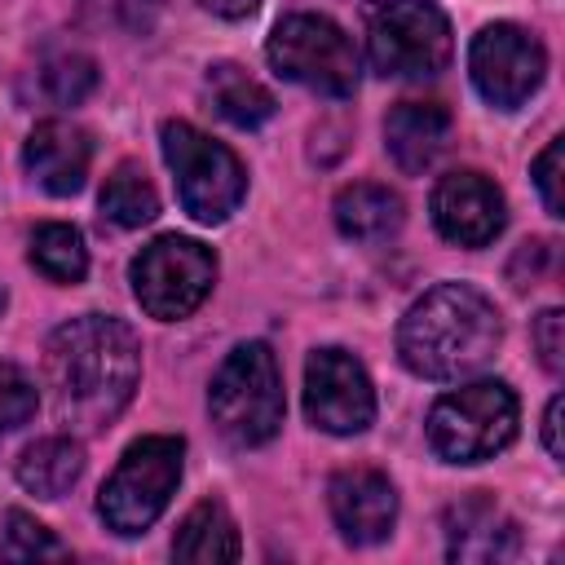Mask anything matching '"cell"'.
<instances>
[{
    "label": "cell",
    "instance_id": "9a60e30c",
    "mask_svg": "<svg viewBox=\"0 0 565 565\" xmlns=\"http://www.w3.org/2000/svg\"><path fill=\"white\" fill-rule=\"evenodd\" d=\"M22 163L31 172V181L57 199L75 194L88 177V163H93V141L84 128H75L71 119H40L26 137V150H22Z\"/></svg>",
    "mask_w": 565,
    "mask_h": 565
},
{
    "label": "cell",
    "instance_id": "9c48e42d",
    "mask_svg": "<svg viewBox=\"0 0 565 565\" xmlns=\"http://www.w3.org/2000/svg\"><path fill=\"white\" fill-rule=\"evenodd\" d=\"M212 282H216V256L199 238L163 234L132 256V296L159 322L190 318L207 300Z\"/></svg>",
    "mask_w": 565,
    "mask_h": 565
},
{
    "label": "cell",
    "instance_id": "7a4b0ae2",
    "mask_svg": "<svg viewBox=\"0 0 565 565\" xmlns=\"http://www.w3.org/2000/svg\"><path fill=\"white\" fill-rule=\"evenodd\" d=\"M499 340H503L499 309L490 305V296H481L468 282H441L424 291L397 327V353L424 380L477 375L494 358Z\"/></svg>",
    "mask_w": 565,
    "mask_h": 565
},
{
    "label": "cell",
    "instance_id": "f1b7e54d",
    "mask_svg": "<svg viewBox=\"0 0 565 565\" xmlns=\"http://www.w3.org/2000/svg\"><path fill=\"white\" fill-rule=\"evenodd\" d=\"M256 4H260V0H199V9H207V13H216V18H230V22L252 18Z\"/></svg>",
    "mask_w": 565,
    "mask_h": 565
},
{
    "label": "cell",
    "instance_id": "4fadbf2b",
    "mask_svg": "<svg viewBox=\"0 0 565 565\" xmlns=\"http://www.w3.org/2000/svg\"><path fill=\"white\" fill-rule=\"evenodd\" d=\"M441 534H446V556L459 565H503L521 547L516 521L490 494H468L450 503Z\"/></svg>",
    "mask_w": 565,
    "mask_h": 565
},
{
    "label": "cell",
    "instance_id": "ffe728a7",
    "mask_svg": "<svg viewBox=\"0 0 565 565\" xmlns=\"http://www.w3.org/2000/svg\"><path fill=\"white\" fill-rule=\"evenodd\" d=\"M207 102L234 128H260L274 115V93L260 79H252L243 66H234V62L207 66Z\"/></svg>",
    "mask_w": 565,
    "mask_h": 565
},
{
    "label": "cell",
    "instance_id": "6da1fadb",
    "mask_svg": "<svg viewBox=\"0 0 565 565\" xmlns=\"http://www.w3.org/2000/svg\"><path fill=\"white\" fill-rule=\"evenodd\" d=\"M141 375V340L128 322L106 313H84L62 322L44 349V388L53 415L66 428L97 433L132 397Z\"/></svg>",
    "mask_w": 565,
    "mask_h": 565
},
{
    "label": "cell",
    "instance_id": "7402d4cb",
    "mask_svg": "<svg viewBox=\"0 0 565 565\" xmlns=\"http://www.w3.org/2000/svg\"><path fill=\"white\" fill-rule=\"evenodd\" d=\"M31 265L49 282H79L88 274V247H84L75 225L49 221V225H40L31 234Z\"/></svg>",
    "mask_w": 565,
    "mask_h": 565
},
{
    "label": "cell",
    "instance_id": "ba28073f",
    "mask_svg": "<svg viewBox=\"0 0 565 565\" xmlns=\"http://www.w3.org/2000/svg\"><path fill=\"white\" fill-rule=\"evenodd\" d=\"M371 66L393 79H433L446 71L455 40L450 22L433 0H384L366 31Z\"/></svg>",
    "mask_w": 565,
    "mask_h": 565
},
{
    "label": "cell",
    "instance_id": "cb8c5ba5",
    "mask_svg": "<svg viewBox=\"0 0 565 565\" xmlns=\"http://www.w3.org/2000/svg\"><path fill=\"white\" fill-rule=\"evenodd\" d=\"M9 561H66L71 552L35 521V516H26V512H9L4 516V547H0Z\"/></svg>",
    "mask_w": 565,
    "mask_h": 565
},
{
    "label": "cell",
    "instance_id": "d6986e66",
    "mask_svg": "<svg viewBox=\"0 0 565 565\" xmlns=\"http://www.w3.org/2000/svg\"><path fill=\"white\" fill-rule=\"evenodd\" d=\"M84 472V450L75 437H40L18 459V486L35 499H62Z\"/></svg>",
    "mask_w": 565,
    "mask_h": 565
},
{
    "label": "cell",
    "instance_id": "8992f818",
    "mask_svg": "<svg viewBox=\"0 0 565 565\" xmlns=\"http://www.w3.org/2000/svg\"><path fill=\"white\" fill-rule=\"evenodd\" d=\"M516 393L503 380L450 388L428 411V441L450 463H481L516 437Z\"/></svg>",
    "mask_w": 565,
    "mask_h": 565
},
{
    "label": "cell",
    "instance_id": "e0dca14e",
    "mask_svg": "<svg viewBox=\"0 0 565 565\" xmlns=\"http://www.w3.org/2000/svg\"><path fill=\"white\" fill-rule=\"evenodd\" d=\"M402 199L388 185L375 181H353L335 194V225L353 243H384L402 230Z\"/></svg>",
    "mask_w": 565,
    "mask_h": 565
},
{
    "label": "cell",
    "instance_id": "5bb4252c",
    "mask_svg": "<svg viewBox=\"0 0 565 565\" xmlns=\"http://www.w3.org/2000/svg\"><path fill=\"white\" fill-rule=\"evenodd\" d=\"M327 503H331L335 530L358 547L388 539L397 521V490L375 468H340L327 486Z\"/></svg>",
    "mask_w": 565,
    "mask_h": 565
},
{
    "label": "cell",
    "instance_id": "44dd1931",
    "mask_svg": "<svg viewBox=\"0 0 565 565\" xmlns=\"http://www.w3.org/2000/svg\"><path fill=\"white\" fill-rule=\"evenodd\" d=\"M102 216L115 221L119 230H137V225H150L159 216V194L154 185L146 181V172L137 163H119L106 185H102Z\"/></svg>",
    "mask_w": 565,
    "mask_h": 565
},
{
    "label": "cell",
    "instance_id": "83f0119b",
    "mask_svg": "<svg viewBox=\"0 0 565 565\" xmlns=\"http://www.w3.org/2000/svg\"><path fill=\"white\" fill-rule=\"evenodd\" d=\"M561 411H565V402H561V393H556V397L547 402V411H543V446H547L552 459L565 455V441H561Z\"/></svg>",
    "mask_w": 565,
    "mask_h": 565
},
{
    "label": "cell",
    "instance_id": "52a82bcc",
    "mask_svg": "<svg viewBox=\"0 0 565 565\" xmlns=\"http://www.w3.org/2000/svg\"><path fill=\"white\" fill-rule=\"evenodd\" d=\"M269 66L322 97H349L358 88V49L322 13H287L269 35Z\"/></svg>",
    "mask_w": 565,
    "mask_h": 565
},
{
    "label": "cell",
    "instance_id": "ac0fdd59",
    "mask_svg": "<svg viewBox=\"0 0 565 565\" xmlns=\"http://www.w3.org/2000/svg\"><path fill=\"white\" fill-rule=\"evenodd\" d=\"M172 556H177V561H194V565L238 561V556H243V543H238V525H234V516H230L216 499L194 503V508L185 512V521L177 525Z\"/></svg>",
    "mask_w": 565,
    "mask_h": 565
},
{
    "label": "cell",
    "instance_id": "7c38bea8",
    "mask_svg": "<svg viewBox=\"0 0 565 565\" xmlns=\"http://www.w3.org/2000/svg\"><path fill=\"white\" fill-rule=\"evenodd\" d=\"M428 212H433L437 234L459 243V247L494 243L503 221H508V203H503L499 185L490 177H481V172H446L433 185Z\"/></svg>",
    "mask_w": 565,
    "mask_h": 565
},
{
    "label": "cell",
    "instance_id": "603a6c76",
    "mask_svg": "<svg viewBox=\"0 0 565 565\" xmlns=\"http://www.w3.org/2000/svg\"><path fill=\"white\" fill-rule=\"evenodd\" d=\"M40 79H44V93L57 106H75V102H84L97 88V66L84 53H57V57L44 62V75Z\"/></svg>",
    "mask_w": 565,
    "mask_h": 565
},
{
    "label": "cell",
    "instance_id": "277c9868",
    "mask_svg": "<svg viewBox=\"0 0 565 565\" xmlns=\"http://www.w3.org/2000/svg\"><path fill=\"white\" fill-rule=\"evenodd\" d=\"M181 463H185V441L172 433H150L132 441L102 486L97 499L102 521L124 539L150 530L181 486Z\"/></svg>",
    "mask_w": 565,
    "mask_h": 565
},
{
    "label": "cell",
    "instance_id": "d4e9b609",
    "mask_svg": "<svg viewBox=\"0 0 565 565\" xmlns=\"http://www.w3.org/2000/svg\"><path fill=\"white\" fill-rule=\"evenodd\" d=\"M35 415V384L26 371L0 362V441L9 433H18L26 419Z\"/></svg>",
    "mask_w": 565,
    "mask_h": 565
},
{
    "label": "cell",
    "instance_id": "30bf717a",
    "mask_svg": "<svg viewBox=\"0 0 565 565\" xmlns=\"http://www.w3.org/2000/svg\"><path fill=\"white\" fill-rule=\"evenodd\" d=\"M468 71H472L477 93L490 106L516 110L543 84L547 53H543V44L525 26H516V22H490V26L477 31V40L468 49Z\"/></svg>",
    "mask_w": 565,
    "mask_h": 565
},
{
    "label": "cell",
    "instance_id": "4316f807",
    "mask_svg": "<svg viewBox=\"0 0 565 565\" xmlns=\"http://www.w3.org/2000/svg\"><path fill=\"white\" fill-rule=\"evenodd\" d=\"M534 349H539V362L552 375L565 371V313L561 309H543L534 318Z\"/></svg>",
    "mask_w": 565,
    "mask_h": 565
},
{
    "label": "cell",
    "instance_id": "8fae6325",
    "mask_svg": "<svg viewBox=\"0 0 565 565\" xmlns=\"http://www.w3.org/2000/svg\"><path fill=\"white\" fill-rule=\"evenodd\" d=\"M305 415L335 437H353L375 419L366 366L344 349H313L305 366Z\"/></svg>",
    "mask_w": 565,
    "mask_h": 565
},
{
    "label": "cell",
    "instance_id": "2e32d148",
    "mask_svg": "<svg viewBox=\"0 0 565 565\" xmlns=\"http://www.w3.org/2000/svg\"><path fill=\"white\" fill-rule=\"evenodd\" d=\"M384 141L402 172H428L450 146V110L441 102H397L384 119Z\"/></svg>",
    "mask_w": 565,
    "mask_h": 565
},
{
    "label": "cell",
    "instance_id": "484cf974",
    "mask_svg": "<svg viewBox=\"0 0 565 565\" xmlns=\"http://www.w3.org/2000/svg\"><path fill=\"white\" fill-rule=\"evenodd\" d=\"M561 150H565V137H552L543 146V154L534 159V185H539V199L552 216L565 212V199H561Z\"/></svg>",
    "mask_w": 565,
    "mask_h": 565
},
{
    "label": "cell",
    "instance_id": "5b68a950",
    "mask_svg": "<svg viewBox=\"0 0 565 565\" xmlns=\"http://www.w3.org/2000/svg\"><path fill=\"white\" fill-rule=\"evenodd\" d=\"M159 146H163V159L172 168L177 199L199 225H221L243 203L247 172L230 146L212 141L207 132H199L185 119H168L159 132Z\"/></svg>",
    "mask_w": 565,
    "mask_h": 565
},
{
    "label": "cell",
    "instance_id": "3957f363",
    "mask_svg": "<svg viewBox=\"0 0 565 565\" xmlns=\"http://www.w3.org/2000/svg\"><path fill=\"white\" fill-rule=\"evenodd\" d=\"M207 411L230 446H265L282 428V375L269 344L247 340L225 353L212 375Z\"/></svg>",
    "mask_w": 565,
    "mask_h": 565
}]
</instances>
